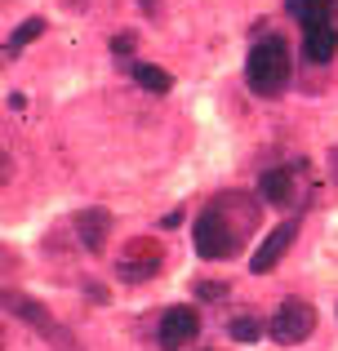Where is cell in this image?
Returning <instances> with one entry per match:
<instances>
[{
    "instance_id": "6",
    "label": "cell",
    "mask_w": 338,
    "mask_h": 351,
    "mask_svg": "<svg viewBox=\"0 0 338 351\" xmlns=\"http://www.w3.org/2000/svg\"><path fill=\"white\" fill-rule=\"evenodd\" d=\"M5 311H14V316H23L27 325L36 329V334H45V338H53L58 343V351H80L76 343H71L67 334H62L58 325H53V316L40 307V302H32V298H23V293H5Z\"/></svg>"
},
{
    "instance_id": "7",
    "label": "cell",
    "mask_w": 338,
    "mask_h": 351,
    "mask_svg": "<svg viewBox=\"0 0 338 351\" xmlns=\"http://www.w3.org/2000/svg\"><path fill=\"white\" fill-rule=\"evenodd\" d=\"M196 334H200V316L191 307H169L165 316H160V329H156V338H160L165 351H187V343Z\"/></svg>"
},
{
    "instance_id": "4",
    "label": "cell",
    "mask_w": 338,
    "mask_h": 351,
    "mask_svg": "<svg viewBox=\"0 0 338 351\" xmlns=\"http://www.w3.org/2000/svg\"><path fill=\"white\" fill-rule=\"evenodd\" d=\"M312 329H316V311L307 307V302H298V298H285L276 307V316H271L267 334L276 338L280 347H294V343H307Z\"/></svg>"
},
{
    "instance_id": "11",
    "label": "cell",
    "mask_w": 338,
    "mask_h": 351,
    "mask_svg": "<svg viewBox=\"0 0 338 351\" xmlns=\"http://www.w3.org/2000/svg\"><path fill=\"white\" fill-rule=\"evenodd\" d=\"M303 53L307 62H334L338 53V27H303Z\"/></svg>"
},
{
    "instance_id": "5",
    "label": "cell",
    "mask_w": 338,
    "mask_h": 351,
    "mask_svg": "<svg viewBox=\"0 0 338 351\" xmlns=\"http://www.w3.org/2000/svg\"><path fill=\"white\" fill-rule=\"evenodd\" d=\"M160 271V245L156 240H130V245L116 254V276L121 280H130V285H138V280H152V276Z\"/></svg>"
},
{
    "instance_id": "10",
    "label": "cell",
    "mask_w": 338,
    "mask_h": 351,
    "mask_svg": "<svg viewBox=\"0 0 338 351\" xmlns=\"http://www.w3.org/2000/svg\"><path fill=\"white\" fill-rule=\"evenodd\" d=\"M303 27H338V0H285Z\"/></svg>"
},
{
    "instance_id": "1",
    "label": "cell",
    "mask_w": 338,
    "mask_h": 351,
    "mask_svg": "<svg viewBox=\"0 0 338 351\" xmlns=\"http://www.w3.org/2000/svg\"><path fill=\"white\" fill-rule=\"evenodd\" d=\"M254 223H258V200L245 191H223L218 200H209V209L196 218L191 240H196L200 258H236L250 240Z\"/></svg>"
},
{
    "instance_id": "12",
    "label": "cell",
    "mask_w": 338,
    "mask_h": 351,
    "mask_svg": "<svg viewBox=\"0 0 338 351\" xmlns=\"http://www.w3.org/2000/svg\"><path fill=\"white\" fill-rule=\"evenodd\" d=\"M134 80H138L143 89H147V94H169V71L165 67H156V62H138V67H134Z\"/></svg>"
},
{
    "instance_id": "9",
    "label": "cell",
    "mask_w": 338,
    "mask_h": 351,
    "mask_svg": "<svg viewBox=\"0 0 338 351\" xmlns=\"http://www.w3.org/2000/svg\"><path fill=\"white\" fill-rule=\"evenodd\" d=\"M107 232H112V214H107V209H80V214H76L80 249H89V254H103Z\"/></svg>"
},
{
    "instance_id": "3",
    "label": "cell",
    "mask_w": 338,
    "mask_h": 351,
    "mask_svg": "<svg viewBox=\"0 0 338 351\" xmlns=\"http://www.w3.org/2000/svg\"><path fill=\"white\" fill-rule=\"evenodd\" d=\"M312 173L307 165H280V169H267L258 178V196L276 209H303L307 196H312Z\"/></svg>"
},
{
    "instance_id": "2",
    "label": "cell",
    "mask_w": 338,
    "mask_h": 351,
    "mask_svg": "<svg viewBox=\"0 0 338 351\" xmlns=\"http://www.w3.org/2000/svg\"><path fill=\"white\" fill-rule=\"evenodd\" d=\"M289 71H294V67H289V45L280 40V36L258 40L250 49V62H245V80H250V89H254V94H263V98L285 94Z\"/></svg>"
},
{
    "instance_id": "14",
    "label": "cell",
    "mask_w": 338,
    "mask_h": 351,
    "mask_svg": "<svg viewBox=\"0 0 338 351\" xmlns=\"http://www.w3.org/2000/svg\"><path fill=\"white\" fill-rule=\"evenodd\" d=\"M227 334H232L236 343H258V338H263V320H254V316H236L232 325H227Z\"/></svg>"
},
{
    "instance_id": "13",
    "label": "cell",
    "mask_w": 338,
    "mask_h": 351,
    "mask_svg": "<svg viewBox=\"0 0 338 351\" xmlns=\"http://www.w3.org/2000/svg\"><path fill=\"white\" fill-rule=\"evenodd\" d=\"M40 32H45V18H27L23 27H14V36L5 40V58H14V53H23V49H27V45H32V40H36Z\"/></svg>"
},
{
    "instance_id": "15",
    "label": "cell",
    "mask_w": 338,
    "mask_h": 351,
    "mask_svg": "<svg viewBox=\"0 0 338 351\" xmlns=\"http://www.w3.org/2000/svg\"><path fill=\"white\" fill-rule=\"evenodd\" d=\"M134 45H138V36H134V32H121V36L112 40V49H116V53H134Z\"/></svg>"
},
{
    "instance_id": "8",
    "label": "cell",
    "mask_w": 338,
    "mask_h": 351,
    "mask_svg": "<svg viewBox=\"0 0 338 351\" xmlns=\"http://www.w3.org/2000/svg\"><path fill=\"white\" fill-rule=\"evenodd\" d=\"M294 236H298V223L289 218V223H280V227H271L267 240H263L258 249H254V258H250V271L254 276H263V271H271V267L285 258V249L294 245Z\"/></svg>"
},
{
    "instance_id": "17",
    "label": "cell",
    "mask_w": 338,
    "mask_h": 351,
    "mask_svg": "<svg viewBox=\"0 0 338 351\" xmlns=\"http://www.w3.org/2000/svg\"><path fill=\"white\" fill-rule=\"evenodd\" d=\"M138 5L147 9V14H156V9H160V0H138Z\"/></svg>"
},
{
    "instance_id": "16",
    "label": "cell",
    "mask_w": 338,
    "mask_h": 351,
    "mask_svg": "<svg viewBox=\"0 0 338 351\" xmlns=\"http://www.w3.org/2000/svg\"><path fill=\"white\" fill-rule=\"evenodd\" d=\"M218 293H227L218 280H200V298H218Z\"/></svg>"
}]
</instances>
